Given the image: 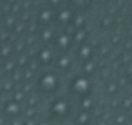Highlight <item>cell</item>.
Masks as SVG:
<instances>
[{
    "instance_id": "1",
    "label": "cell",
    "mask_w": 132,
    "mask_h": 125,
    "mask_svg": "<svg viewBox=\"0 0 132 125\" xmlns=\"http://www.w3.org/2000/svg\"><path fill=\"white\" fill-rule=\"evenodd\" d=\"M71 92L74 94V96H80V98H85V96H89V92H90V80L85 76V74H80V76H74L72 80H71Z\"/></svg>"
},
{
    "instance_id": "2",
    "label": "cell",
    "mask_w": 132,
    "mask_h": 125,
    "mask_svg": "<svg viewBox=\"0 0 132 125\" xmlns=\"http://www.w3.org/2000/svg\"><path fill=\"white\" fill-rule=\"evenodd\" d=\"M58 85H60V80L54 73H44L40 78H38V89L44 92V94H53L58 91Z\"/></svg>"
},
{
    "instance_id": "3",
    "label": "cell",
    "mask_w": 132,
    "mask_h": 125,
    "mask_svg": "<svg viewBox=\"0 0 132 125\" xmlns=\"http://www.w3.org/2000/svg\"><path fill=\"white\" fill-rule=\"evenodd\" d=\"M51 112H53V116H65V114L69 112V105H67V101H65V100H58V101H54L53 107H51Z\"/></svg>"
},
{
    "instance_id": "4",
    "label": "cell",
    "mask_w": 132,
    "mask_h": 125,
    "mask_svg": "<svg viewBox=\"0 0 132 125\" xmlns=\"http://www.w3.org/2000/svg\"><path fill=\"white\" fill-rule=\"evenodd\" d=\"M67 4L72 11H87L92 6V0H67Z\"/></svg>"
},
{
    "instance_id": "5",
    "label": "cell",
    "mask_w": 132,
    "mask_h": 125,
    "mask_svg": "<svg viewBox=\"0 0 132 125\" xmlns=\"http://www.w3.org/2000/svg\"><path fill=\"white\" fill-rule=\"evenodd\" d=\"M67 42H69V36H67V35H63L62 38H56V44L62 47V51H65V49H67Z\"/></svg>"
}]
</instances>
